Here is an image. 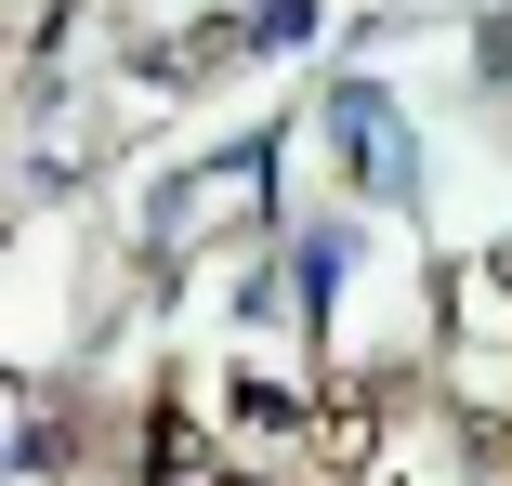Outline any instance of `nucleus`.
I'll use <instances>...</instances> for the list:
<instances>
[{
	"mask_svg": "<svg viewBox=\"0 0 512 486\" xmlns=\"http://www.w3.org/2000/svg\"><path fill=\"white\" fill-rule=\"evenodd\" d=\"M316 434H329V460H368V395H329Z\"/></svg>",
	"mask_w": 512,
	"mask_h": 486,
	"instance_id": "f257e3e1",
	"label": "nucleus"
},
{
	"mask_svg": "<svg viewBox=\"0 0 512 486\" xmlns=\"http://www.w3.org/2000/svg\"><path fill=\"white\" fill-rule=\"evenodd\" d=\"M499 289H512V250H499Z\"/></svg>",
	"mask_w": 512,
	"mask_h": 486,
	"instance_id": "f03ea898",
	"label": "nucleus"
}]
</instances>
